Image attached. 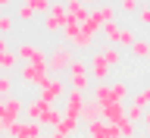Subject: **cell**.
<instances>
[{"label":"cell","instance_id":"6da1fadb","mask_svg":"<svg viewBox=\"0 0 150 138\" xmlns=\"http://www.w3.org/2000/svg\"><path fill=\"white\" fill-rule=\"evenodd\" d=\"M66 75H69V79H66V85H69L72 91H81V94L91 91L94 82H91V69H88V60H84V56H75Z\"/></svg>","mask_w":150,"mask_h":138},{"label":"cell","instance_id":"7a4b0ae2","mask_svg":"<svg viewBox=\"0 0 150 138\" xmlns=\"http://www.w3.org/2000/svg\"><path fill=\"white\" fill-rule=\"evenodd\" d=\"M72 60H75V54H72V47L66 44V41L53 44V47H50V54H47V69H50V75H56V79H59L63 72H69Z\"/></svg>","mask_w":150,"mask_h":138},{"label":"cell","instance_id":"3957f363","mask_svg":"<svg viewBox=\"0 0 150 138\" xmlns=\"http://www.w3.org/2000/svg\"><path fill=\"white\" fill-rule=\"evenodd\" d=\"M63 41L72 47V50H91V47H94V35H91L84 25L72 22V19H69L66 28H63Z\"/></svg>","mask_w":150,"mask_h":138},{"label":"cell","instance_id":"277c9868","mask_svg":"<svg viewBox=\"0 0 150 138\" xmlns=\"http://www.w3.org/2000/svg\"><path fill=\"white\" fill-rule=\"evenodd\" d=\"M22 113H25V101H22L19 94L0 97V126H3V132H6L13 122H19V119H22Z\"/></svg>","mask_w":150,"mask_h":138},{"label":"cell","instance_id":"5b68a950","mask_svg":"<svg viewBox=\"0 0 150 138\" xmlns=\"http://www.w3.org/2000/svg\"><path fill=\"white\" fill-rule=\"evenodd\" d=\"M16 75H19V82L22 85H28V88H44L53 75H50V69L47 66H28V63H19V69H16Z\"/></svg>","mask_w":150,"mask_h":138},{"label":"cell","instance_id":"8992f818","mask_svg":"<svg viewBox=\"0 0 150 138\" xmlns=\"http://www.w3.org/2000/svg\"><path fill=\"white\" fill-rule=\"evenodd\" d=\"M13 54L19 56V63H28V66H47V50L35 41H19L13 47Z\"/></svg>","mask_w":150,"mask_h":138},{"label":"cell","instance_id":"52a82bcc","mask_svg":"<svg viewBox=\"0 0 150 138\" xmlns=\"http://www.w3.org/2000/svg\"><path fill=\"white\" fill-rule=\"evenodd\" d=\"M66 22H69V16H66V3H50V13L41 19V25H44L47 35H63Z\"/></svg>","mask_w":150,"mask_h":138},{"label":"cell","instance_id":"ba28073f","mask_svg":"<svg viewBox=\"0 0 150 138\" xmlns=\"http://www.w3.org/2000/svg\"><path fill=\"white\" fill-rule=\"evenodd\" d=\"M84 101H88V97H84L81 91H72V88H69V91H66V97H63V116H66V119H75V122H81Z\"/></svg>","mask_w":150,"mask_h":138},{"label":"cell","instance_id":"9c48e42d","mask_svg":"<svg viewBox=\"0 0 150 138\" xmlns=\"http://www.w3.org/2000/svg\"><path fill=\"white\" fill-rule=\"evenodd\" d=\"M6 138H44V126L31 119H19L6 129Z\"/></svg>","mask_w":150,"mask_h":138},{"label":"cell","instance_id":"30bf717a","mask_svg":"<svg viewBox=\"0 0 150 138\" xmlns=\"http://www.w3.org/2000/svg\"><path fill=\"white\" fill-rule=\"evenodd\" d=\"M66 91H69V85H66V79H50V82L38 91V97L41 101H47V104H63V97H66Z\"/></svg>","mask_w":150,"mask_h":138},{"label":"cell","instance_id":"8fae6325","mask_svg":"<svg viewBox=\"0 0 150 138\" xmlns=\"http://www.w3.org/2000/svg\"><path fill=\"white\" fill-rule=\"evenodd\" d=\"M88 69H91V79H97V82H106V79H110V63L100 56V50H94V54H91Z\"/></svg>","mask_w":150,"mask_h":138},{"label":"cell","instance_id":"7c38bea8","mask_svg":"<svg viewBox=\"0 0 150 138\" xmlns=\"http://www.w3.org/2000/svg\"><path fill=\"white\" fill-rule=\"evenodd\" d=\"M116 16H119V9L112 6V3H97V6L91 9V19L97 22V25H110V22H116Z\"/></svg>","mask_w":150,"mask_h":138},{"label":"cell","instance_id":"4fadbf2b","mask_svg":"<svg viewBox=\"0 0 150 138\" xmlns=\"http://www.w3.org/2000/svg\"><path fill=\"white\" fill-rule=\"evenodd\" d=\"M66 16L81 25V22H88V16H91V6H84L81 0H66Z\"/></svg>","mask_w":150,"mask_h":138},{"label":"cell","instance_id":"5bb4252c","mask_svg":"<svg viewBox=\"0 0 150 138\" xmlns=\"http://www.w3.org/2000/svg\"><path fill=\"white\" fill-rule=\"evenodd\" d=\"M47 107H50V104H47V101H41V97H31V101H25V119L41 122V116L47 113Z\"/></svg>","mask_w":150,"mask_h":138},{"label":"cell","instance_id":"9a60e30c","mask_svg":"<svg viewBox=\"0 0 150 138\" xmlns=\"http://www.w3.org/2000/svg\"><path fill=\"white\" fill-rule=\"evenodd\" d=\"M91 101H97L103 107V104H112L116 97H112V88H110V82H94L91 85Z\"/></svg>","mask_w":150,"mask_h":138},{"label":"cell","instance_id":"2e32d148","mask_svg":"<svg viewBox=\"0 0 150 138\" xmlns=\"http://www.w3.org/2000/svg\"><path fill=\"white\" fill-rule=\"evenodd\" d=\"M88 138H119V132H116V126L97 119V122H91V126H88Z\"/></svg>","mask_w":150,"mask_h":138},{"label":"cell","instance_id":"e0dca14e","mask_svg":"<svg viewBox=\"0 0 150 138\" xmlns=\"http://www.w3.org/2000/svg\"><path fill=\"white\" fill-rule=\"evenodd\" d=\"M119 119H125V104H122V101L103 104V122H110V126H116Z\"/></svg>","mask_w":150,"mask_h":138},{"label":"cell","instance_id":"ac0fdd59","mask_svg":"<svg viewBox=\"0 0 150 138\" xmlns=\"http://www.w3.org/2000/svg\"><path fill=\"white\" fill-rule=\"evenodd\" d=\"M103 119V107L97 101H84V110H81V122L84 126H91V122Z\"/></svg>","mask_w":150,"mask_h":138},{"label":"cell","instance_id":"d6986e66","mask_svg":"<svg viewBox=\"0 0 150 138\" xmlns=\"http://www.w3.org/2000/svg\"><path fill=\"white\" fill-rule=\"evenodd\" d=\"M100 56L110 63V69H112V66H122V60H125L122 47H116V44H103V47H100Z\"/></svg>","mask_w":150,"mask_h":138},{"label":"cell","instance_id":"ffe728a7","mask_svg":"<svg viewBox=\"0 0 150 138\" xmlns=\"http://www.w3.org/2000/svg\"><path fill=\"white\" fill-rule=\"evenodd\" d=\"M59 122H63V110H59V107H53V104H50V107H47V113H44V116H41V126H44V129H50V132H53L56 126H59Z\"/></svg>","mask_w":150,"mask_h":138},{"label":"cell","instance_id":"44dd1931","mask_svg":"<svg viewBox=\"0 0 150 138\" xmlns=\"http://www.w3.org/2000/svg\"><path fill=\"white\" fill-rule=\"evenodd\" d=\"M19 69V56L9 50V54H0V72H6V75H13Z\"/></svg>","mask_w":150,"mask_h":138},{"label":"cell","instance_id":"7402d4cb","mask_svg":"<svg viewBox=\"0 0 150 138\" xmlns=\"http://www.w3.org/2000/svg\"><path fill=\"white\" fill-rule=\"evenodd\" d=\"M100 35L106 38V44H119V35H122V25L119 22H110V25L100 28Z\"/></svg>","mask_w":150,"mask_h":138},{"label":"cell","instance_id":"603a6c76","mask_svg":"<svg viewBox=\"0 0 150 138\" xmlns=\"http://www.w3.org/2000/svg\"><path fill=\"white\" fill-rule=\"evenodd\" d=\"M128 54H134L138 60H150V41H147V38H138V41L131 44Z\"/></svg>","mask_w":150,"mask_h":138},{"label":"cell","instance_id":"cb8c5ba5","mask_svg":"<svg viewBox=\"0 0 150 138\" xmlns=\"http://www.w3.org/2000/svg\"><path fill=\"white\" fill-rule=\"evenodd\" d=\"M31 19H35V9L28 6L25 0H19V3H16V22H25V25H28Z\"/></svg>","mask_w":150,"mask_h":138},{"label":"cell","instance_id":"d4e9b609","mask_svg":"<svg viewBox=\"0 0 150 138\" xmlns=\"http://www.w3.org/2000/svg\"><path fill=\"white\" fill-rule=\"evenodd\" d=\"M116 132H119V138H134L138 135V126H134L131 119H119L116 122Z\"/></svg>","mask_w":150,"mask_h":138},{"label":"cell","instance_id":"484cf974","mask_svg":"<svg viewBox=\"0 0 150 138\" xmlns=\"http://www.w3.org/2000/svg\"><path fill=\"white\" fill-rule=\"evenodd\" d=\"M116 9H119L122 16H138L141 0H119V3H116Z\"/></svg>","mask_w":150,"mask_h":138},{"label":"cell","instance_id":"4316f807","mask_svg":"<svg viewBox=\"0 0 150 138\" xmlns=\"http://www.w3.org/2000/svg\"><path fill=\"white\" fill-rule=\"evenodd\" d=\"M9 94H16V82H13V75L0 72V97H9Z\"/></svg>","mask_w":150,"mask_h":138},{"label":"cell","instance_id":"83f0119b","mask_svg":"<svg viewBox=\"0 0 150 138\" xmlns=\"http://www.w3.org/2000/svg\"><path fill=\"white\" fill-rule=\"evenodd\" d=\"M125 119H131L134 126H141V119H144V107H138V104H128V107H125Z\"/></svg>","mask_w":150,"mask_h":138},{"label":"cell","instance_id":"f1b7e54d","mask_svg":"<svg viewBox=\"0 0 150 138\" xmlns=\"http://www.w3.org/2000/svg\"><path fill=\"white\" fill-rule=\"evenodd\" d=\"M138 41V35H134V28H122V35H119V44L116 47H125V50H131V44Z\"/></svg>","mask_w":150,"mask_h":138},{"label":"cell","instance_id":"f546056e","mask_svg":"<svg viewBox=\"0 0 150 138\" xmlns=\"http://www.w3.org/2000/svg\"><path fill=\"white\" fill-rule=\"evenodd\" d=\"M131 104H138V107H144V110H150V85H144L134 97H131Z\"/></svg>","mask_w":150,"mask_h":138},{"label":"cell","instance_id":"4dcf8cb0","mask_svg":"<svg viewBox=\"0 0 150 138\" xmlns=\"http://www.w3.org/2000/svg\"><path fill=\"white\" fill-rule=\"evenodd\" d=\"M13 28H16V16H9V13H0V35L6 38Z\"/></svg>","mask_w":150,"mask_h":138},{"label":"cell","instance_id":"1f68e13d","mask_svg":"<svg viewBox=\"0 0 150 138\" xmlns=\"http://www.w3.org/2000/svg\"><path fill=\"white\" fill-rule=\"evenodd\" d=\"M25 3L35 9V16H47L50 13V0H25Z\"/></svg>","mask_w":150,"mask_h":138},{"label":"cell","instance_id":"d6a6232c","mask_svg":"<svg viewBox=\"0 0 150 138\" xmlns=\"http://www.w3.org/2000/svg\"><path fill=\"white\" fill-rule=\"evenodd\" d=\"M110 88H112V97H116V101H125V97H128V85L125 82H112Z\"/></svg>","mask_w":150,"mask_h":138},{"label":"cell","instance_id":"836d02e7","mask_svg":"<svg viewBox=\"0 0 150 138\" xmlns=\"http://www.w3.org/2000/svg\"><path fill=\"white\" fill-rule=\"evenodd\" d=\"M56 129H59V132H66V135H75V129H78V122H75V119H66V116H63V122H59Z\"/></svg>","mask_w":150,"mask_h":138},{"label":"cell","instance_id":"e575fe53","mask_svg":"<svg viewBox=\"0 0 150 138\" xmlns=\"http://www.w3.org/2000/svg\"><path fill=\"white\" fill-rule=\"evenodd\" d=\"M134 19H138V25H150V6H141Z\"/></svg>","mask_w":150,"mask_h":138},{"label":"cell","instance_id":"d590c367","mask_svg":"<svg viewBox=\"0 0 150 138\" xmlns=\"http://www.w3.org/2000/svg\"><path fill=\"white\" fill-rule=\"evenodd\" d=\"M141 129L150 135V110H144V119H141Z\"/></svg>","mask_w":150,"mask_h":138},{"label":"cell","instance_id":"8d00e7d4","mask_svg":"<svg viewBox=\"0 0 150 138\" xmlns=\"http://www.w3.org/2000/svg\"><path fill=\"white\" fill-rule=\"evenodd\" d=\"M9 50H13V47H9V41L0 35V54H9Z\"/></svg>","mask_w":150,"mask_h":138},{"label":"cell","instance_id":"74e56055","mask_svg":"<svg viewBox=\"0 0 150 138\" xmlns=\"http://www.w3.org/2000/svg\"><path fill=\"white\" fill-rule=\"evenodd\" d=\"M50 138H69V135H66V132H59V129H53V132H50Z\"/></svg>","mask_w":150,"mask_h":138},{"label":"cell","instance_id":"f35d334b","mask_svg":"<svg viewBox=\"0 0 150 138\" xmlns=\"http://www.w3.org/2000/svg\"><path fill=\"white\" fill-rule=\"evenodd\" d=\"M9 3H16V0H0V9H3V6H9Z\"/></svg>","mask_w":150,"mask_h":138},{"label":"cell","instance_id":"ab89813d","mask_svg":"<svg viewBox=\"0 0 150 138\" xmlns=\"http://www.w3.org/2000/svg\"><path fill=\"white\" fill-rule=\"evenodd\" d=\"M81 3H84V6H88V3H94V6H97V3H100V0H81Z\"/></svg>","mask_w":150,"mask_h":138},{"label":"cell","instance_id":"60d3db41","mask_svg":"<svg viewBox=\"0 0 150 138\" xmlns=\"http://www.w3.org/2000/svg\"><path fill=\"white\" fill-rule=\"evenodd\" d=\"M3 135H6V132H3V126H0V138H3Z\"/></svg>","mask_w":150,"mask_h":138},{"label":"cell","instance_id":"b9f144b4","mask_svg":"<svg viewBox=\"0 0 150 138\" xmlns=\"http://www.w3.org/2000/svg\"><path fill=\"white\" fill-rule=\"evenodd\" d=\"M134 138H144V135H134Z\"/></svg>","mask_w":150,"mask_h":138},{"label":"cell","instance_id":"7bdbcfd3","mask_svg":"<svg viewBox=\"0 0 150 138\" xmlns=\"http://www.w3.org/2000/svg\"><path fill=\"white\" fill-rule=\"evenodd\" d=\"M112 3H119V0H112Z\"/></svg>","mask_w":150,"mask_h":138},{"label":"cell","instance_id":"ee69618b","mask_svg":"<svg viewBox=\"0 0 150 138\" xmlns=\"http://www.w3.org/2000/svg\"><path fill=\"white\" fill-rule=\"evenodd\" d=\"M0 13H3V9H0Z\"/></svg>","mask_w":150,"mask_h":138},{"label":"cell","instance_id":"f6af8a7d","mask_svg":"<svg viewBox=\"0 0 150 138\" xmlns=\"http://www.w3.org/2000/svg\"><path fill=\"white\" fill-rule=\"evenodd\" d=\"M147 6H150V3H147Z\"/></svg>","mask_w":150,"mask_h":138},{"label":"cell","instance_id":"bcb514c9","mask_svg":"<svg viewBox=\"0 0 150 138\" xmlns=\"http://www.w3.org/2000/svg\"><path fill=\"white\" fill-rule=\"evenodd\" d=\"M3 138H6V135H3Z\"/></svg>","mask_w":150,"mask_h":138}]
</instances>
